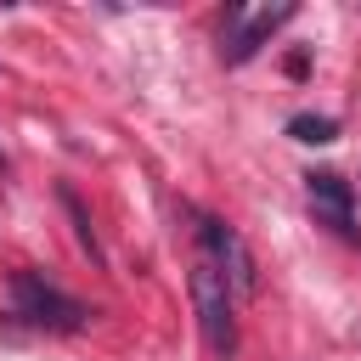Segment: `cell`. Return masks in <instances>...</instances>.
I'll list each match as a JSON object with an SVG mask.
<instances>
[{"label": "cell", "mask_w": 361, "mask_h": 361, "mask_svg": "<svg viewBox=\"0 0 361 361\" xmlns=\"http://www.w3.org/2000/svg\"><path fill=\"white\" fill-rule=\"evenodd\" d=\"M192 305H197V322H203L209 350L226 361L237 350V316H231V282L220 276L214 259H197L192 265Z\"/></svg>", "instance_id": "cell-1"}, {"label": "cell", "mask_w": 361, "mask_h": 361, "mask_svg": "<svg viewBox=\"0 0 361 361\" xmlns=\"http://www.w3.org/2000/svg\"><path fill=\"white\" fill-rule=\"evenodd\" d=\"M11 299H17V316H28L34 327H51V333H79L85 327V305L68 299L62 288H51L39 271H17L11 276Z\"/></svg>", "instance_id": "cell-2"}, {"label": "cell", "mask_w": 361, "mask_h": 361, "mask_svg": "<svg viewBox=\"0 0 361 361\" xmlns=\"http://www.w3.org/2000/svg\"><path fill=\"white\" fill-rule=\"evenodd\" d=\"M293 17V6L282 0V6H259V11H248V6H231L226 11V45H220V56L226 62H248L282 23Z\"/></svg>", "instance_id": "cell-3"}, {"label": "cell", "mask_w": 361, "mask_h": 361, "mask_svg": "<svg viewBox=\"0 0 361 361\" xmlns=\"http://www.w3.org/2000/svg\"><path fill=\"white\" fill-rule=\"evenodd\" d=\"M197 231H203L209 259H214V265H220V276L231 282V293H248V288H254V254L243 248V237H237L231 226H220V220H203Z\"/></svg>", "instance_id": "cell-4"}, {"label": "cell", "mask_w": 361, "mask_h": 361, "mask_svg": "<svg viewBox=\"0 0 361 361\" xmlns=\"http://www.w3.org/2000/svg\"><path fill=\"white\" fill-rule=\"evenodd\" d=\"M305 186H310V209H316L327 226L350 231V180L333 175V169H316V175H305Z\"/></svg>", "instance_id": "cell-5"}, {"label": "cell", "mask_w": 361, "mask_h": 361, "mask_svg": "<svg viewBox=\"0 0 361 361\" xmlns=\"http://www.w3.org/2000/svg\"><path fill=\"white\" fill-rule=\"evenodd\" d=\"M288 135L305 141V147H327V141H338V118H327V113H293Z\"/></svg>", "instance_id": "cell-6"}, {"label": "cell", "mask_w": 361, "mask_h": 361, "mask_svg": "<svg viewBox=\"0 0 361 361\" xmlns=\"http://www.w3.org/2000/svg\"><path fill=\"white\" fill-rule=\"evenodd\" d=\"M56 197H62V209H68V220H73V231H79V248H85V254H90V259L102 265V243H96V231H90V214H85V203H79V197H73L68 186H62Z\"/></svg>", "instance_id": "cell-7"}]
</instances>
